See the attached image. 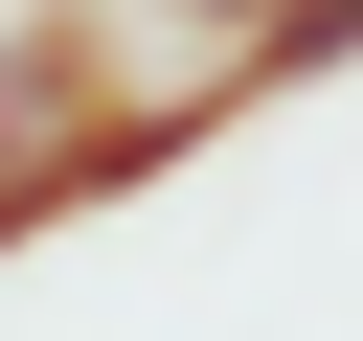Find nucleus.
<instances>
[{
    "mask_svg": "<svg viewBox=\"0 0 363 341\" xmlns=\"http://www.w3.org/2000/svg\"><path fill=\"white\" fill-rule=\"evenodd\" d=\"M227 114H250V68H182V91H136L91 0H23V23H0V250H45L68 205L159 182V159H182V136H227Z\"/></svg>",
    "mask_w": 363,
    "mask_h": 341,
    "instance_id": "obj_1",
    "label": "nucleus"
},
{
    "mask_svg": "<svg viewBox=\"0 0 363 341\" xmlns=\"http://www.w3.org/2000/svg\"><path fill=\"white\" fill-rule=\"evenodd\" d=\"M250 91H318V68H363V0H250V45H227Z\"/></svg>",
    "mask_w": 363,
    "mask_h": 341,
    "instance_id": "obj_2",
    "label": "nucleus"
}]
</instances>
